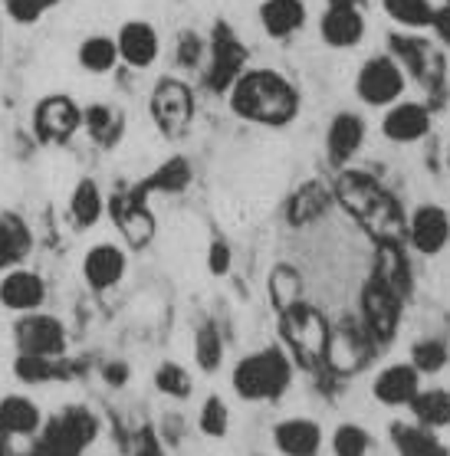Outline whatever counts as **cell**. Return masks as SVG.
I'll list each match as a JSON object with an SVG mask.
<instances>
[{
  "instance_id": "1",
  "label": "cell",
  "mask_w": 450,
  "mask_h": 456,
  "mask_svg": "<svg viewBox=\"0 0 450 456\" xmlns=\"http://www.w3.org/2000/svg\"><path fill=\"white\" fill-rule=\"evenodd\" d=\"M332 198L342 204L348 217L365 227L368 237H375V243H401L405 240L408 224L401 217V208L372 175L342 171L335 177Z\"/></svg>"
},
{
  "instance_id": "2",
  "label": "cell",
  "mask_w": 450,
  "mask_h": 456,
  "mask_svg": "<svg viewBox=\"0 0 450 456\" xmlns=\"http://www.w3.org/2000/svg\"><path fill=\"white\" fill-rule=\"evenodd\" d=\"M231 109L241 118L266 128H283L299 115V93L296 86L276 69H243L241 79L231 86Z\"/></svg>"
},
{
  "instance_id": "3",
  "label": "cell",
  "mask_w": 450,
  "mask_h": 456,
  "mask_svg": "<svg viewBox=\"0 0 450 456\" xmlns=\"http://www.w3.org/2000/svg\"><path fill=\"white\" fill-rule=\"evenodd\" d=\"M231 381L243 401H280L293 384V358L280 345L260 348L237 362Z\"/></svg>"
},
{
  "instance_id": "4",
  "label": "cell",
  "mask_w": 450,
  "mask_h": 456,
  "mask_svg": "<svg viewBox=\"0 0 450 456\" xmlns=\"http://www.w3.org/2000/svg\"><path fill=\"white\" fill-rule=\"evenodd\" d=\"M280 332H283L286 352L293 354V362H299L303 368H315L325 362L332 325L315 305L299 299L296 305L283 309L280 312Z\"/></svg>"
},
{
  "instance_id": "5",
  "label": "cell",
  "mask_w": 450,
  "mask_h": 456,
  "mask_svg": "<svg viewBox=\"0 0 450 456\" xmlns=\"http://www.w3.org/2000/svg\"><path fill=\"white\" fill-rule=\"evenodd\" d=\"M95 434H99V424L86 407H63L60 417H53L50 424L43 427L40 446L50 450L53 456H83Z\"/></svg>"
},
{
  "instance_id": "6",
  "label": "cell",
  "mask_w": 450,
  "mask_h": 456,
  "mask_svg": "<svg viewBox=\"0 0 450 456\" xmlns=\"http://www.w3.org/2000/svg\"><path fill=\"white\" fill-rule=\"evenodd\" d=\"M13 345L17 354H40V358H63L66 329L50 312H27L13 322Z\"/></svg>"
},
{
  "instance_id": "7",
  "label": "cell",
  "mask_w": 450,
  "mask_h": 456,
  "mask_svg": "<svg viewBox=\"0 0 450 456\" xmlns=\"http://www.w3.org/2000/svg\"><path fill=\"white\" fill-rule=\"evenodd\" d=\"M356 93L365 105L385 109L395 105L405 93V66L395 56H372V60L358 69Z\"/></svg>"
},
{
  "instance_id": "8",
  "label": "cell",
  "mask_w": 450,
  "mask_h": 456,
  "mask_svg": "<svg viewBox=\"0 0 450 456\" xmlns=\"http://www.w3.org/2000/svg\"><path fill=\"white\" fill-rule=\"evenodd\" d=\"M375 352H378V345H375V338L368 335L365 325L346 322V325L332 329L325 364H329V371H335V374H356L375 358Z\"/></svg>"
},
{
  "instance_id": "9",
  "label": "cell",
  "mask_w": 450,
  "mask_h": 456,
  "mask_svg": "<svg viewBox=\"0 0 450 456\" xmlns=\"http://www.w3.org/2000/svg\"><path fill=\"white\" fill-rule=\"evenodd\" d=\"M243 62H247V50L243 43L233 37V30L227 23H217L214 27V40H210V69L204 76L210 93H231V86L241 79Z\"/></svg>"
},
{
  "instance_id": "10",
  "label": "cell",
  "mask_w": 450,
  "mask_h": 456,
  "mask_svg": "<svg viewBox=\"0 0 450 456\" xmlns=\"http://www.w3.org/2000/svg\"><path fill=\"white\" fill-rule=\"evenodd\" d=\"M401 305H405V302H401L398 296H391L378 280H368L365 286H362V325H365L368 335L375 338L378 348L395 342L398 325H401Z\"/></svg>"
},
{
  "instance_id": "11",
  "label": "cell",
  "mask_w": 450,
  "mask_h": 456,
  "mask_svg": "<svg viewBox=\"0 0 450 456\" xmlns=\"http://www.w3.org/2000/svg\"><path fill=\"white\" fill-rule=\"evenodd\" d=\"M151 118L165 135H184L194 118V93L181 79H161L151 93Z\"/></svg>"
},
{
  "instance_id": "12",
  "label": "cell",
  "mask_w": 450,
  "mask_h": 456,
  "mask_svg": "<svg viewBox=\"0 0 450 456\" xmlns=\"http://www.w3.org/2000/svg\"><path fill=\"white\" fill-rule=\"evenodd\" d=\"M83 128V109L66 95H46L33 109V132L46 145H66Z\"/></svg>"
},
{
  "instance_id": "13",
  "label": "cell",
  "mask_w": 450,
  "mask_h": 456,
  "mask_svg": "<svg viewBox=\"0 0 450 456\" xmlns=\"http://www.w3.org/2000/svg\"><path fill=\"white\" fill-rule=\"evenodd\" d=\"M405 237H408L414 253H421V256H438L450 243V214L444 208H438V204H421L411 214Z\"/></svg>"
},
{
  "instance_id": "14",
  "label": "cell",
  "mask_w": 450,
  "mask_h": 456,
  "mask_svg": "<svg viewBox=\"0 0 450 456\" xmlns=\"http://www.w3.org/2000/svg\"><path fill=\"white\" fill-rule=\"evenodd\" d=\"M418 391H421V374L414 371L411 362L388 364V368H381L375 374V381H372V397L385 407H411Z\"/></svg>"
},
{
  "instance_id": "15",
  "label": "cell",
  "mask_w": 450,
  "mask_h": 456,
  "mask_svg": "<svg viewBox=\"0 0 450 456\" xmlns=\"http://www.w3.org/2000/svg\"><path fill=\"white\" fill-rule=\"evenodd\" d=\"M46 302V282L43 276H37L33 270H7L0 280V305L11 312H40Z\"/></svg>"
},
{
  "instance_id": "16",
  "label": "cell",
  "mask_w": 450,
  "mask_h": 456,
  "mask_svg": "<svg viewBox=\"0 0 450 456\" xmlns=\"http://www.w3.org/2000/svg\"><path fill=\"white\" fill-rule=\"evenodd\" d=\"M365 145V118L356 112H339L329 122V132H325V155H329V165L346 167L352 158L358 155V148Z\"/></svg>"
},
{
  "instance_id": "17",
  "label": "cell",
  "mask_w": 450,
  "mask_h": 456,
  "mask_svg": "<svg viewBox=\"0 0 450 456\" xmlns=\"http://www.w3.org/2000/svg\"><path fill=\"white\" fill-rule=\"evenodd\" d=\"M430 132V112L421 102H395L381 118V135L395 145H414Z\"/></svg>"
},
{
  "instance_id": "18",
  "label": "cell",
  "mask_w": 450,
  "mask_h": 456,
  "mask_svg": "<svg viewBox=\"0 0 450 456\" xmlns=\"http://www.w3.org/2000/svg\"><path fill=\"white\" fill-rule=\"evenodd\" d=\"M126 270H128V259L116 243H95V247L86 249L83 276H86V282H89V289H95V292L112 289L116 282H122Z\"/></svg>"
},
{
  "instance_id": "19",
  "label": "cell",
  "mask_w": 450,
  "mask_h": 456,
  "mask_svg": "<svg viewBox=\"0 0 450 456\" xmlns=\"http://www.w3.org/2000/svg\"><path fill=\"white\" fill-rule=\"evenodd\" d=\"M273 446L283 456H319L323 427L309 417H286L273 427Z\"/></svg>"
},
{
  "instance_id": "20",
  "label": "cell",
  "mask_w": 450,
  "mask_h": 456,
  "mask_svg": "<svg viewBox=\"0 0 450 456\" xmlns=\"http://www.w3.org/2000/svg\"><path fill=\"white\" fill-rule=\"evenodd\" d=\"M109 210H112V220L122 227L128 247H145L155 237V217L145 208V200H138L135 194H116L109 200Z\"/></svg>"
},
{
  "instance_id": "21",
  "label": "cell",
  "mask_w": 450,
  "mask_h": 456,
  "mask_svg": "<svg viewBox=\"0 0 450 456\" xmlns=\"http://www.w3.org/2000/svg\"><path fill=\"white\" fill-rule=\"evenodd\" d=\"M116 43H119V60H126L128 66H135V69H148V66L158 60V53H161L158 30L145 20L126 23V27L119 30Z\"/></svg>"
},
{
  "instance_id": "22",
  "label": "cell",
  "mask_w": 450,
  "mask_h": 456,
  "mask_svg": "<svg viewBox=\"0 0 450 456\" xmlns=\"http://www.w3.org/2000/svg\"><path fill=\"white\" fill-rule=\"evenodd\" d=\"M372 280L381 282V286H385L391 296H398L401 302L408 299L414 280H411V266H408V256H405L401 243H378Z\"/></svg>"
},
{
  "instance_id": "23",
  "label": "cell",
  "mask_w": 450,
  "mask_h": 456,
  "mask_svg": "<svg viewBox=\"0 0 450 456\" xmlns=\"http://www.w3.org/2000/svg\"><path fill=\"white\" fill-rule=\"evenodd\" d=\"M319 37H323L332 50H352L365 40V17L362 11H339V7H325L323 20H319Z\"/></svg>"
},
{
  "instance_id": "24",
  "label": "cell",
  "mask_w": 450,
  "mask_h": 456,
  "mask_svg": "<svg viewBox=\"0 0 450 456\" xmlns=\"http://www.w3.org/2000/svg\"><path fill=\"white\" fill-rule=\"evenodd\" d=\"M260 23L266 37L273 40H290L293 33L303 30L306 23V4L303 0H263Z\"/></svg>"
},
{
  "instance_id": "25",
  "label": "cell",
  "mask_w": 450,
  "mask_h": 456,
  "mask_svg": "<svg viewBox=\"0 0 450 456\" xmlns=\"http://www.w3.org/2000/svg\"><path fill=\"white\" fill-rule=\"evenodd\" d=\"M40 427H43V414L30 397L11 395L0 401V430L7 436H33L40 434Z\"/></svg>"
},
{
  "instance_id": "26",
  "label": "cell",
  "mask_w": 450,
  "mask_h": 456,
  "mask_svg": "<svg viewBox=\"0 0 450 456\" xmlns=\"http://www.w3.org/2000/svg\"><path fill=\"white\" fill-rule=\"evenodd\" d=\"M33 247L30 227L17 214H0V273L17 270Z\"/></svg>"
},
{
  "instance_id": "27",
  "label": "cell",
  "mask_w": 450,
  "mask_h": 456,
  "mask_svg": "<svg viewBox=\"0 0 450 456\" xmlns=\"http://www.w3.org/2000/svg\"><path fill=\"white\" fill-rule=\"evenodd\" d=\"M411 414L421 427L428 430H444L450 427V391L447 387H428L418 391V397L411 401Z\"/></svg>"
},
{
  "instance_id": "28",
  "label": "cell",
  "mask_w": 450,
  "mask_h": 456,
  "mask_svg": "<svg viewBox=\"0 0 450 456\" xmlns=\"http://www.w3.org/2000/svg\"><path fill=\"white\" fill-rule=\"evenodd\" d=\"M395 446L398 456H450V450L438 440V430H428L421 424L395 427Z\"/></svg>"
},
{
  "instance_id": "29",
  "label": "cell",
  "mask_w": 450,
  "mask_h": 456,
  "mask_svg": "<svg viewBox=\"0 0 450 456\" xmlns=\"http://www.w3.org/2000/svg\"><path fill=\"white\" fill-rule=\"evenodd\" d=\"M102 214H105L102 191H99V184H95V181L83 177V181L76 184L73 198H70V217H73L76 227L86 230V227H95Z\"/></svg>"
},
{
  "instance_id": "30",
  "label": "cell",
  "mask_w": 450,
  "mask_h": 456,
  "mask_svg": "<svg viewBox=\"0 0 450 456\" xmlns=\"http://www.w3.org/2000/svg\"><path fill=\"white\" fill-rule=\"evenodd\" d=\"M191 184V167H188V161L184 158H171V161H165V165L158 167L155 175L148 177L145 184H138L132 194H135L138 200H145V194L148 191H184V187Z\"/></svg>"
},
{
  "instance_id": "31",
  "label": "cell",
  "mask_w": 450,
  "mask_h": 456,
  "mask_svg": "<svg viewBox=\"0 0 450 456\" xmlns=\"http://www.w3.org/2000/svg\"><path fill=\"white\" fill-rule=\"evenodd\" d=\"M122 125H126V118L112 112L109 105H89V109H83V128L99 145H116V138L122 135Z\"/></svg>"
},
{
  "instance_id": "32",
  "label": "cell",
  "mask_w": 450,
  "mask_h": 456,
  "mask_svg": "<svg viewBox=\"0 0 450 456\" xmlns=\"http://www.w3.org/2000/svg\"><path fill=\"white\" fill-rule=\"evenodd\" d=\"M116 62H119V43L112 40V37H89V40H83V46H79V66H83L86 73L102 76V73H109Z\"/></svg>"
},
{
  "instance_id": "33",
  "label": "cell",
  "mask_w": 450,
  "mask_h": 456,
  "mask_svg": "<svg viewBox=\"0 0 450 456\" xmlns=\"http://www.w3.org/2000/svg\"><path fill=\"white\" fill-rule=\"evenodd\" d=\"M303 299V280H299V273L293 270V266H273L270 273V302L273 309H276V315L283 309H290V305H296V302Z\"/></svg>"
},
{
  "instance_id": "34",
  "label": "cell",
  "mask_w": 450,
  "mask_h": 456,
  "mask_svg": "<svg viewBox=\"0 0 450 456\" xmlns=\"http://www.w3.org/2000/svg\"><path fill=\"white\" fill-rule=\"evenodd\" d=\"M381 7L405 30H424V27H430V17H434L430 0H381Z\"/></svg>"
},
{
  "instance_id": "35",
  "label": "cell",
  "mask_w": 450,
  "mask_h": 456,
  "mask_svg": "<svg viewBox=\"0 0 450 456\" xmlns=\"http://www.w3.org/2000/svg\"><path fill=\"white\" fill-rule=\"evenodd\" d=\"M194 362H198L200 371L214 374L224 362V338H220L217 325L214 322H204L194 335Z\"/></svg>"
},
{
  "instance_id": "36",
  "label": "cell",
  "mask_w": 450,
  "mask_h": 456,
  "mask_svg": "<svg viewBox=\"0 0 450 456\" xmlns=\"http://www.w3.org/2000/svg\"><path fill=\"white\" fill-rule=\"evenodd\" d=\"M450 362V348L440 338H421L411 345V364L418 374H440Z\"/></svg>"
},
{
  "instance_id": "37",
  "label": "cell",
  "mask_w": 450,
  "mask_h": 456,
  "mask_svg": "<svg viewBox=\"0 0 450 456\" xmlns=\"http://www.w3.org/2000/svg\"><path fill=\"white\" fill-rule=\"evenodd\" d=\"M13 374H17L23 384H46V381H56V378H63V368H60V358L17 354V362H13Z\"/></svg>"
},
{
  "instance_id": "38",
  "label": "cell",
  "mask_w": 450,
  "mask_h": 456,
  "mask_svg": "<svg viewBox=\"0 0 450 456\" xmlns=\"http://www.w3.org/2000/svg\"><path fill=\"white\" fill-rule=\"evenodd\" d=\"M329 194H325L319 184H309L306 191H299L293 200H290V220L293 224H313L319 214H325V208H329Z\"/></svg>"
},
{
  "instance_id": "39",
  "label": "cell",
  "mask_w": 450,
  "mask_h": 456,
  "mask_svg": "<svg viewBox=\"0 0 450 456\" xmlns=\"http://www.w3.org/2000/svg\"><path fill=\"white\" fill-rule=\"evenodd\" d=\"M372 434L358 424H339L332 430V456H368Z\"/></svg>"
},
{
  "instance_id": "40",
  "label": "cell",
  "mask_w": 450,
  "mask_h": 456,
  "mask_svg": "<svg viewBox=\"0 0 450 456\" xmlns=\"http://www.w3.org/2000/svg\"><path fill=\"white\" fill-rule=\"evenodd\" d=\"M155 387L165 397H175V401H188L191 391H194V381H191V374L184 371L181 364L165 362L155 371Z\"/></svg>"
},
{
  "instance_id": "41",
  "label": "cell",
  "mask_w": 450,
  "mask_h": 456,
  "mask_svg": "<svg viewBox=\"0 0 450 456\" xmlns=\"http://www.w3.org/2000/svg\"><path fill=\"white\" fill-rule=\"evenodd\" d=\"M198 427H200V434L210 436V440L227 436V430H231V414H227V404H224L220 397H208V401L200 404Z\"/></svg>"
},
{
  "instance_id": "42",
  "label": "cell",
  "mask_w": 450,
  "mask_h": 456,
  "mask_svg": "<svg viewBox=\"0 0 450 456\" xmlns=\"http://www.w3.org/2000/svg\"><path fill=\"white\" fill-rule=\"evenodd\" d=\"M60 0H4V7H7V17L13 23H23V27H30V23L40 20V13H46L50 7H56Z\"/></svg>"
},
{
  "instance_id": "43",
  "label": "cell",
  "mask_w": 450,
  "mask_h": 456,
  "mask_svg": "<svg viewBox=\"0 0 450 456\" xmlns=\"http://www.w3.org/2000/svg\"><path fill=\"white\" fill-rule=\"evenodd\" d=\"M231 263H233L231 247H227L224 240H214L208 249V270L214 273V276H227V273H231Z\"/></svg>"
},
{
  "instance_id": "44",
  "label": "cell",
  "mask_w": 450,
  "mask_h": 456,
  "mask_svg": "<svg viewBox=\"0 0 450 456\" xmlns=\"http://www.w3.org/2000/svg\"><path fill=\"white\" fill-rule=\"evenodd\" d=\"M200 53H204V43H200L198 33H181V46H178V62L181 66H198Z\"/></svg>"
},
{
  "instance_id": "45",
  "label": "cell",
  "mask_w": 450,
  "mask_h": 456,
  "mask_svg": "<svg viewBox=\"0 0 450 456\" xmlns=\"http://www.w3.org/2000/svg\"><path fill=\"white\" fill-rule=\"evenodd\" d=\"M430 30L438 33V40L444 43V46H450V4H444V7L434 11V17H430Z\"/></svg>"
},
{
  "instance_id": "46",
  "label": "cell",
  "mask_w": 450,
  "mask_h": 456,
  "mask_svg": "<svg viewBox=\"0 0 450 456\" xmlns=\"http://www.w3.org/2000/svg\"><path fill=\"white\" fill-rule=\"evenodd\" d=\"M128 364L126 362H109L102 368V378H105V384H109V387H122V384L128 381Z\"/></svg>"
},
{
  "instance_id": "47",
  "label": "cell",
  "mask_w": 450,
  "mask_h": 456,
  "mask_svg": "<svg viewBox=\"0 0 450 456\" xmlns=\"http://www.w3.org/2000/svg\"><path fill=\"white\" fill-rule=\"evenodd\" d=\"M135 456H161L151 430H142V434H138V453Z\"/></svg>"
},
{
  "instance_id": "48",
  "label": "cell",
  "mask_w": 450,
  "mask_h": 456,
  "mask_svg": "<svg viewBox=\"0 0 450 456\" xmlns=\"http://www.w3.org/2000/svg\"><path fill=\"white\" fill-rule=\"evenodd\" d=\"M325 7H339V11H358L362 0H325Z\"/></svg>"
},
{
  "instance_id": "49",
  "label": "cell",
  "mask_w": 450,
  "mask_h": 456,
  "mask_svg": "<svg viewBox=\"0 0 450 456\" xmlns=\"http://www.w3.org/2000/svg\"><path fill=\"white\" fill-rule=\"evenodd\" d=\"M33 456H53V453H50V450H43V446H40V450H37V453H33Z\"/></svg>"
},
{
  "instance_id": "50",
  "label": "cell",
  "mask_w": 450,
  "mask_h": 456,
  "mask_svg": "<svg viewBox=\"0 0 450 456\" xmlns=\"http://www.w3.org/2000/svg\"><path fill=\"white\" fill-rule=\"evenodd\" d=\"M4 436H7V434H4V430H0V456H4Z\"/></svg>"
},
{
  "instance_id": "51",
  "label": "cell",
  "mask_w": 450,
  "mask_h": 456,
  "mask_svg": "<svg viewBox=\"0 0 450 456\" xmlns=\"http://www.w3.org/2000/svg\"><path fill=\"white\" fill-rule=\"evenodd\" d=\"M447 171H450V148H447Z\"/></svg>"
},
{
  "instance_id": "52",
  "label": "cell",
  "mask_w": 450,
  "mask_h": 456,
  "mask_svg": "<svg viewBox=\"0 0 450 456\" xmlns=\"http://www.w3.org/2000/svg\"><path fill=\"white\" fill-rule=\"evenodd\" d=\"M447 4H450V0H447Z\"/></svg>"
}]
</instances>
